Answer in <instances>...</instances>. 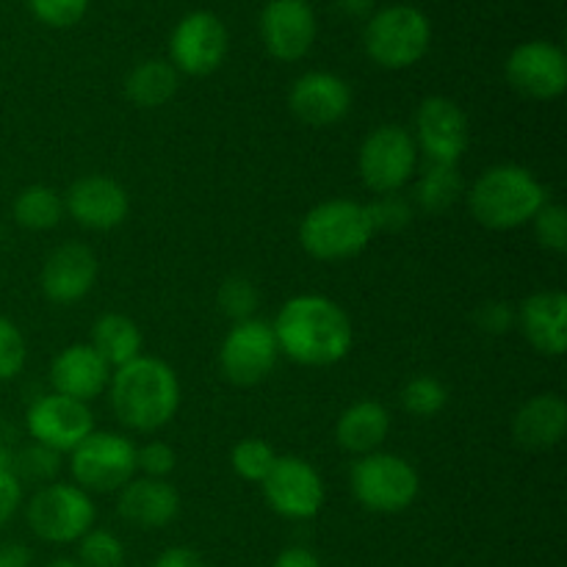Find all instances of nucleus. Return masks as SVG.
Returning <instances> with one entry per match:
<instances>
[{"label":"nucleus","mask_w":567,"mask_h":567,"mask_svg":"<svg viewBox=\"0 0 567 567\" xmlns=\"http://www.w3.org/2000/svg\"><path fill=\"white\" fill-rule=\"evenodd\" d=\"M280 354L308 369L341 363L354 341L347 310L321 293L288 299L271 324Z\"/></svg>","instance_id":"1"},{"label":"nucleus","mask_w":567,"mask_h":567,"mask_svg":"<svg viewBox=\"0 0 567 567\" xmlns=\"http://www.w3.org/2000/svg\"><path fill=\"white\" fill-rule=\"evenodd\" d=\"M109 391L114 415L133 432L161 430L181 408V382L175 369L150 354L114 369Z\"/></svg>","instance_id":"2"},{"label":"nucleus","mask_w":567,"mask_h":567,"mask_svg":"<svg viewBox=\"0 0 567 567\" xmlns=\"http://www.w3.org/2000/svg\"><path fill=\"white\" fill-rule=\"evenodd\" d=\"M546 203V186L518 164L491 166L468 192L471 216L487 230H515L535 219Z\"/></svg>","instance_id":"3"},{"label":"nucleus","mask_w":567,"mask_h":567,"mask_svg":"<svg viewBox=\"0 0 567 567\" xmlns=\"http://www.w3.org/2000/svg\"><path fill=\"white\" fill-rule=\"evenodd\" d=\"M374 238L369 208L354 199H327L305 214L299 244L316 260H349L363 252Z\"/></svg>","instance_id":"4"},{"label":"nucleus","mask_w":567,"mask_h":567,"mask_svg":"<svg viewBox=\"0 0 567 567\" xmlns=\"http://www.w3.org/2000/svg\"><path fill=\"white\" fill-rule=\"evenodd\" d=\"M365 53L382 70H408L419 64L432 42L430 17L408 3L388 6L365 25Z\"/></svg>","instance_id":"5"},{"label":"nucleus","mask_w":567,"mask_h":567,"mask_svg":"<svg viewBox=\"0 0 567 567\" xmlns=\"http://www.w3.org/2000/svg\"><path fill=\"white\" fill-rule=\"evenodd\" d=\"M419 471L399 454L371 452L352 465V493L371 513H402L419 498Z\"/></svg>","instance_id":"6"},{"label":"nucleus","mask_w":567,"mask_h":567,"mask_svg":"<svg viewBox=\"0 0 567 567\" xmlns=\"http://www.w3.org/2000/svg\"><path fill=\"white\" fill-rule=\"evenodd\" d=\"M94 515L92 496L66 482L39 487L25 509L28 526L44 543H78L94 526Z\"/></svg>","instance_id":"7"},{"label":"nucleus","mask_w":567,"mask_h":567,"mask_svg":"<svg viewBox=\"0 0 567 567\" xmlns=\"http://www.w3.org/2000/svg\"><path fill=\"white\" fill-rule=\"evenodd\" d=\"M419 164V147L408 127L380 125L363 138L358 155V172L365 188L374 194H396L408 186Z\"/></svg>","instance_id":"8"},{"label":"nucleus","mask_w":567,"mask_h":567,"mask_svg":"<svg viewBox=\"0 0 567 567\" xmlns=\"http://www.w3.org/2000/svg\"><path fill=\"white\" fill-rule=\"evenodd\" d=\"M70 471L86 493L122 491L136 474V446L120 432H92L70 452Z\"/></svg>","instance_id":"9"},{"label":"nucleus","mask_w":567,"mask_h":567,"mask_svg":"<svg viewBox=\"0 0 567 567\" xmlns=\"http://www.w3.org/2000/svg\"><path fill=\"white\" fill-rule=\"evenodd\" d=\"M277 360H280V347L275 330L264 319L236 321L219 349L221 374L241 388L264 382L275 371Z\"/></svg>","instance_id":"10"},{"label":"nucleus","mask_w":567,"mask_h":567,"mask_svg":"<svg viewBox=\"0 0 567 567\" xmlns=\"http://www.w3.org/2000/svg\"><path fill=\"white\" fill-rule=\"evenodd\" d=\"M266 504L288 520H310L324 507V482L302 457H277L264 482Z\"/></svg>","instance_id":"11"},{"label":"nucleus","mask_w":567,"mask_h":567,"mask_svg":"<svg viewBox=\"0 0 567 567\" xmlns=\"http://www.w3.org/2000/svg\"><path fill=\"white\" fill-rule=\"evenodd\" d=\"M227 28L210 11H192L175 25L169 39L172 66L186 75L205 78L221 66L227 55Z\"/></svg>","instance_id":"12"},{"label":"nucleus","mask_w":567,"mask_h":567,"mask_svg":"<svg viewBox=\"0 0 567 567\" xmlns=\"http://www.w3.org/2000/svg\"><path fill=\"white\" fill-rule=\"evenodd\" d=\"M507 83L529 100H554L567 89V59L563 48L543 39L518 44L504 64Z\"/></svg>","instance_id":"13"},{"label":"nucleus","mask_w":567,"mask_h":567,"mask_svg":"<svg viewBox=\"0 0 567 567\" xmlns=\"http://www.w3.org/2000/svg\"><path fill=\"white\" fill-rule=\"evenodd\" d=\"M415 147L430 164H460L468 150V116L454 100L426 97L415 111Z\"/></svg>","instance_id":"14"},{"label":"nucleus","mask_w":567,"mask_h":567,"mask_svg":"<svg viewBox=\"0 0 567 567\" xmlns=\"http://www.w3.org/2000/svg\"><path fill=\"white\" fill-rule=\"evenodd\" d=\"M25 426L33 443L64 454L92 435L94 419L86 402L61 396V393H48L28 408Z\"/></svg>","instance_id":"15"},{"label":"nucleus","mask_w":567,"mask_h":567,"mask_svg":"<svg viewBox=\"0 0 567 567\" xmlns=\"http://www.w3.org/2000/svg\"><path fill=\"white\" fill-rule=\"evenodd\" d=\"M260 39L277 61H299L316 42V14L308 0H269L260 11Z\"/></svg>","instance_id":"16"},{"label":"nucleus","mask_w":567,"mask_h":567,"mask_svg":"<svg viewBox=\"0 0 567 567\" xmlns=\"http://www.w3.org/2000/svg\"><path fill=\"white\" fill-rule=\"evenodd\" d=\"M64 210L86 230H114L127 219L131 199L125 186L109 175H86L64 194Z\"/></svg>","instance_id":"17"},{"label":"nucleus","mask_w":567,"mask_h":567,"mask_svg":"<svg viewBox=\"0 0 567 567\" xmlns=\"http://www.w3.org/2000/svg\"><path fill=\"white\" fill-rule=\"evenodd\" d=\"M288 109L305 125H336L352 111V86L336 72H305L293 81Z\"/></svg>","instance_id":"18"},{"label":"nucleus","mask_w":567,"mask_h":567,"mask_svg":"<svg viewBox=\"0 0 567 567\" xmlns=\"http://www.w3.org/2000/svg\"><path fill=\"white\" fill-rule=\"evenodd\" d=\"M97 280V258L86 244H61L42 266V291L53 305H75Z\"/></svg>","instance_id":"19"},{"label":"nucleus","mask_w":567,"mask_h":567,"mask_svg":"<svg viewBox=\"0 0 567 567\" xmlns=\"http://www.w3.org/2000/svg\"><path fill=\"white\" fill-rule=\"evenodd\" d=\"M111 369L89 343H72L61 349L50 363V385L53 393L78 399V402H92L109 388Z\"/></svg>","instance_id":"20"},{"label":"nucleus","mask_w":567,"mask_h":567,"mask_svg":"<svg viewBox=\"0 0 567 567\" xmlns=\"http://www.w3.org/2000/svg\"><path fill=\"white\" fill-rule=\"evenodd\" d=\"M116 509L136 529H164L181 513V496L166 480L142 476L122 487Z\"/></svg>","instance_id":"21"},{"label":"nucleus","mask_w":567,"mask_h":567,"mask_svg":"<svg viewBox=\"0 0 567 567\" xmlns=\"http://www.w3.org/2000/svg\"><path fill=\"white\" fill-rule=\"evenodd\" d=\"M518 324L537 352L563 358L567 349V297L563 291L532 293L520 305Z\"/></svg>","instance_id":"22"},{"label":"nucleus","mask_w":567,"mask_h":567,"mask_svg":"<svg viewBox=\"0 0 567 567\" xmlns=\"http://www.w3.org/2000/svg\"><path fill=\"white\" fill-rule=\"evenodd\" d=\"M567 432V404L557 393H537L520 404L513 419V435L518 446L529 452H548L559 446Z\"/></svg>","instance_id":"23"},{"label":"nucleus","mask_w":567,"mask_h":567,"mask_svg":"<svg viewBox=\"0 0 567 567\" xmlns=\"http://www.w3.org/2000/svg\"><path fill=\"white\" fill-rule=\"evenodd\" d=\"M391 435V415L380 402H354L341 413L336 424V441L349 454L380 452L382 443Z\"/></svg>","instance_id":"24"},{"label":"nucleus","mask_w":567,"mask_h":567,"mask_svg":"<svg viewBox=\"0 0 567 567\" xmlns=\"http://www.w3.org/2000/svg\"><path fill=\"white\" fill-rule=\"evenodd\" d=\"M89 347L109 363V369H120V365L142 358L144 338L133 319L122 313H105L94 321Z\"/></svg>","instance_id":"25"},{"label":"nucleus","mask_w":567,"mask_h":567,"mask_svg":"<svg viewBox=\"0 0 567 567\" xmlns=\"http://www.w3.org/2000/svg\"><path fill=\"white\" fill-rule=\"evenodd\" d=\"M177 70L169 61L150 59L142 61L131 70V75L125 78V94L133 105L138 109H161V105L169 103L177 94Z\"/></svg>","instance_id":"26"},{"label":"nucleus","mask_w":567,"mask_h":567,"mask_svg":"<svg viewBox=\"0 0 567 567\" xmlns=\"http://www.w3.org/2000/svg\"><path fill=\"white\" fill-rule=\"evenodd\" d=\"M463 197V175L457 164H426L415 183V203L426 214H443Z\"/></svg>","instance_id":"27"},{"label":"nucleus","mask_w":567,"mask_h":567,"mask_svg":"<svg viewBox=\"0 0 567 567\" xmlns=\"http://www.w3.org/2000/svg\"><path fill=\"white\" fill-rule=\"evenodd\" d=\"M14 221L25 230H53L64 216V197L50 186H28L14 199Z\"/></svg>","instance_id":"28"},{"label":"nucleus","mask_w":567,"mask_h":567,"mask_svg":"<svg viewBox=\"0 0 567 567\" xmlns=\"http://www.w3.org/2000/svg\"><path fill=\"white\" fill-rule=\"evenodd\" d=\"M277 457H280V454H277L275 446H271L269 441H264V437H244V441H238L230 452L233 471H236L244 482H264L266 476H269V471L275 468Z\"/></svg>","instance_id":"29"},{"label":"nucleus","mask_w":567,"mask_h":567,"mask_svg":"<svg viewBox=\"0 0 567 567\" xmlns=\"http://www.w3.org/2000/svg\"><path fill=\"white\" fill-rule=\"evenodd\" d=\"M446 385L430 374L413 377V380L402 388V408L408 410L410 415H419V419H432V415H437L446 408Z\"/></svg>","instance_id":"30"},{"label":"nucleus","mask_w":567,"mask_h":567,"mask_svg":"<svg viewBox=\"0 0 567 567\" xmlns=\"http://www.w3.org/2000/svg\"><path fill=\"white\" fill-rule=\"evenodd\" d=\"M11 471H14L20 482L28 480L50 485V482H55V476H59L61 471V454L53 452V449L33 443V446L22 449V452L11 460Z\"/></svg>","instance_id":"31"},{"label":"nucleus","mask_w":567,"mask_h":567,"mask_svg":"<svg viewBox=\"0 0 567 567\" xmlns=\"http://www.w3.org/2000/svg\"><path fill=\"white\" fill-rule=\"evenodd\" d=\"M216 299H219V308L227 319L247 321V319H255L252 313L260 302V293L249 277L236 275V277H227V280L221 282L219 297Z\"/></svg>","instance_id":"32"},{"label":"nucleus","mask_w":567,"mask_h":567,"mask_svg":"<svg viewBox=\"0 0 567 567\" xmlns=\"http://www.w3.org/2000/svg\"><path fill=\"white\" fill-rule=\"evenodd\" d=\"M81 565L83 567H122L125 565V546L114 532L89 529L81 537Z\"/></svg>","instance_id":"33"},{"label":"nucleus","mask_w":567,"mask_h":567,"mask_svg":"<svg viewBox=\"0 0 567 567\" xmlns=\"http://www.w3.org/2000/svg\"><path fill=\"white\" fill-rule=\"evenodd\" d=\"M532 221H535V236L543 249L557 255L567 252V210L563 205L546 203Z\"/></svg>","instance_id":"34"},{"label":"nucleus","mask_w":567,"mask_h":567,"mask_svg":"<svg viewBox=\"0 0 567 567\" xmlns=\"http://www.w3.org/2000/svg\"><path fill=\"white\" fill-rule=\"evenodd\" d=\"M365 208H369L374 233H399L413 221V208L399 194H382L380 199L369 203Z\"/></svg>","instance_id":"35"},{"label":"nucleus","mask_w":567,"mask_h":567,"mask_svg":"<svg viewBox=\"0 0 567 567\" xmlns=\"http://www.w3.org/2000/svg\"><path fill=\"white\" fill-rule=\"evenodd\" d=\"M28 347L20 327L0 316V382H9L25 369Z\"/></svg>","instance_id":"36"},{"label":"nucleus","mask_w":567,"mask_h":567,"mask_svg":"<svg viewBox=\"0 0 567 567\" xmlns=\"http://www.w3.org/2000/svg\"><path fill=\"white\" fill-rule=\"evenodd\" d=\"M33 17L50 28H70L83 20L89 0H28Z\"/></svg>","instance_id":"37"},{"label":"nucleus","mask_w":567,"mask_h":567,"mask_svg":"<svg viewBox=\"0 0 567 567\" xmlns=\"http://www.w3.org/2000/svg\"><path fill=\"white\" fill-rule=\"evenodd\" d=\"M177 454L169 443L153 441L147 446L136 449V471H144V476H153V480H164L175 471Z\"/></svg>","instance_id":"38"},{"label":"nucleus","mask_w":567,"mask_h":567,"mask_svg":"<svg viewBox=\"0 0 567 567\" xmlns=\"http://www.w3.org/2000/svg\"><path fill=\"white\" fill-rule=\"evenodd\" d=\"M515 321H518V313L507 302H485L476 310V324L487 336H504V332L513 330Z\"/></svg>","instance_id":"39"},{"label":"nucleus","mask_w":567,"mask_h":567,"mask_svg":"<svg viewBox=\"0 0 567 567\" xmlns=\"http://www.w3.org/2000/svg\"><path fill=\"white\" fill-rule=\"evenodd\" d=\"M22 504V482L11 465H0V526L9 524Z\"/></svg>","instance_id":"40"},{"label":"nucleus","mask_w":567,"mask_h":567,"mask_svg":"<svg viewBox=\"0 0 567 567\" xmlns=\"http://www.w3.org/2000/svg\"><path fill=\"white\" fill-rule=\"evenodd\" d=\"M153 567H205V563L194 548L175 546V548H166V551L155 559Z\"/></svg>","instance_id":"41"},{"label":"nucleus","mask_w":567,"mask_h":567,"mask_svg":"<svg viewBox=\"0 0 567 567\" xmlns=\"http://www.w3.org/2000/svg\"><path fill=\"white\" fill-rule=\"evenodd\" d=\"M0 567H31V551L22 543H0Z\"/></svg>","instance_id":"42"},{"label":"nucleus","mask_w":567,"mask_h":567,"mask_svg":"<svg viewBox=\"0 0 567 567\" xmlns=\"http://www.w3.org/2000/svg\"><path fill=\"white\" fill-rule=\"evenodd\" d=\"M275 567H321V563L308 548H288V551H282L277 557Z\"/></svg>","instance_id":"43"},{"label":"nucleus","mask_w":567,"mask_h":567,"mask_svg":"<svg viewBox=\"0 0 567 567\" xmlns=\"http://www.w3.org/2000/svg\"><path fill=\"white\" fill-rule=\"evenodd\" d=\"M336 6L349 17H369V11L374 9V0H336Z\"/></svg>","instance_id":"44"},{"label":"nucleus","mask_w":567,"mask_h":567,"mask_svg":"<svg viewBox=\"0 0 567 567\" xmlns=\"http://www.w3.org/2000/svg\"><path fill=\"white\" fill-rule=\"evenodd\" d=\"M48 567H81V565L70 563V559H55V563H50Z\"/></svg>","instance_id":"45"},{"label":"nucleus","mask_w":567,"mask_h":567,"mask_svg":"<svg viewBox=\"0 0 567 567\" xmlns=\"http://www.w3.org/2000/svg\"><path fill=\"white\" fill-rule=\"evenodd\" d=\"M0 465H11V457H9V452L3 449V443H0Z\"/></svg>","instance_id":"46"}]
</instances>
